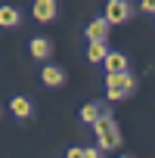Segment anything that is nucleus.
<instances>
[{
  "label": "nucleus",
  "instance_id": "2eb2a0df",
  "mask_svg": "<svg viewBox=\"0 0 155 158\" xmlns=\"http://www.w3.org/2000/svg\"><path fill=\"white\" fill-rule=\"evenodd\" d=\"M121 158H127V155H121Z\"/></svg>",
  "mask_w": 155,
  "mask_h": 158
},
{
  "label": "nucleus",
  "instance_id": "7ed1b4c3",
  "mask_svg": "<svg viewBox=\"0 0 155 158\" xmlns=\"http://www.w3.org/2000/svg\"><path fill=\"white\" fill-rule=\"evenodd\" d=\"M127 16H130V6L124 3V0H112V3H106V22L109 25H118V22H127Z\"/></svg>",
  "mask_w": 155,
  "mask_h": 158
},
{
  "label": "nucleus",
  "instance_id": "9b49d317",
  "mask_svg": "<svg viewBox=\"0 0 155 158\" xmlns=\"http://www.w3.org/2000/svg\"><path fill=\"white\" fill-rule=\"evenodd\" d=\"M106 56H109V47L106 44H90V50H87V59L90 62H106Z\"/></svg>",
  "mask_w": 155,
  "mask_h": 158
},
{
  "label": "nucleus",
  "instance_id": "423d86ee",
  "mask_svg": "<svg viewBox=\"0 0 155 158\" xmlns=\"http://www.w3.org/2000/svg\"><path fill=\"white\" fill-rule=\"evenodd\" d=\"M56 16V3H53V0H37V3H34V19L37 22H50Z\"/></svg>",
  "mask_w": 155,
  "mask_h": 158
},
{
  "label": "nucleus",
  "instance_id": "6e6552de",
  "mask_svg": "<svg viewBox=\"0 0 155 158\" xmlns=\"http://www.w3.org/2000/svg\"><path fill=\"white\" fill-rule=\"evenodd\" d=\"M19 25V10L16 6H0V28H16Z\"/></svg>",
  "mask_w": 155,
  "mask_h": 158
},
{
  "label": "nucleus",
  "instance_id": "39448f33",
  "mask_svg": "<svg viewBox=\"0 0 155 158\" xmlns=\"http://www.w3.org/2000/svg\"><path fill=\"white\" fill-rule=\"evenodd\" d=\"M106 71L109 74H124L127 71V56L124 53H109L106 56Z\"/></svg>",
  "mask_w": 155,
  "mask_h": 158
},
{
  "label": "nucleus",
  "instance_id": "f03ea898",
  "mask_svg": "<svg viewBox=\"0 0 155 158\" xmlns=\"http://www.w3.org/2000/svg\"><path fill=\"white\" fill-rule=\"evenodd\" d=\"M106 87H109V96L112 99H124L130 90H133V77L124 71V74H109L106 77Z\"/></svg>",
  "mask_w": 155,
  "mask_h": 158
},
{
  "label": "nucleus",
  "instance_id": "f8f14e48",
  "mask_svg": "<svg viewBox=\"0 0 155 158\" xmlns=\"http://www.w3.org/2000/svg\"><path fill=\"white\" fill-rule=\"evenodd\" d=\"M81 118H84V121H90V124H96V121L103 118V112H99V102H87V106L81 109Z\"/></svg>",
  "mask_w": 155,
  "mask_h": 158
},
{
  "label": "nucleus",
  "instance_id": "f257e3e1",
  "mask_svg": "<svg viewBox=\"0 0 155 158\" xmlns=\"http://www.w3.org/2000/svg\"><path fill=\"white\" fill-rule=\"evenodd\" d=\"M96 136H99V146H103V149H118L121 133H118V124H115L112 115H103V118L96 121Z\"/></svg>",
  "mask_w": 155,
  "mask_h": 158
},
{
  "label": "nucleus",
  "instance_id": "ddd939ff",
  "mask_svg": "<svg viewBox=\"0 0 155 158\" xmlns=\"http://www.w3.org/2000/svg\"><path fill=\"white\" fill-rule=\"evenodd\" d=\"M68 158H87V149H71Z\"/></svg>",
  "mask_w": 155,
  "mask_h": 158
},
{
  "label": "nucleus",
  "instance_id": "20e7f679",
  "mask_svg": "<svg viewBox=\"0 0 155 158\" xmlns=\"http://www.w3.org/2000/svg\"><path fill=\"white\" fill-rule=\"evenodd\" d=\"M87 37H90V44H106V37H109V22H106V19H93V22L87 25Z\"/></svg>",
  "mask_w": 155,
  "mask_h": 158
},
{
  "label": "nucleus",
  "instance_id": "9d476101",
  "mask_svg": "<svg viewBox=\"0 0 155 158\" xmlns=\"http://www.w3.org/2000/svg\"><path fill=\"white\" fill-rule=\"evenodd\" d=\"M10 109H13L16 118H28V115H31V102H28L25 96H16V99L10 102Z\"/></svg>",
  "mask_w": 155,
  "mask_h": 158
},
{
  "label": "nucleus",
  "instance_id": "0eeeda50",
  "mask_svg": "<svg viewBox=\"0 0 155 158\" xmlns=\"http://www.w3.org/2000/svg\"><path fill=\"white\" fill-rule=\"evenodd\" d=\"M44 84H50V87L65 84V71H62L59 65H44Z\"/></svg>",
  "mask_w": 155,
  "mask_h": 158
},
{
  "label": "nucleus",
  "instance_id": "4468645a",
  "mask_svg": "<svg viewBox=\"0 0 155 158\" xmlns=\"http://www.w3.org/2000/svg\"><path fill=\"white\" fill-rule=\"evenodd\" d=\"M146 13H155V0H143V3H140Z\"/></svg>",
  "mask_w": 155,
  "mask_h": 158
},
{
  "label": "nucleus",
  "instance_id": "1a4fd4ad",
  "mask_svg": "<svg viewBox=\"0 0 155 158\" xmlns=\"http://www.w3.org/2000/svg\"><path fill=\"white\" fill-rule=\"evenodd\" d=\"M50 50H53V44H50L47 37H34V40H31V56H34V59H47Z\"/></svg>",
  "mask_w": 155,
  "mask_h": 158
}]
</instances>
